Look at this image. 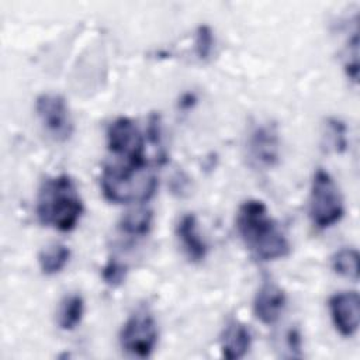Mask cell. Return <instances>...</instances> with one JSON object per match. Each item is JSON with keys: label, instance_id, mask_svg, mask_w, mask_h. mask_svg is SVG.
I'll return each instance as SVG.
<instances>
[{"label": "cell", "instance_id": "6da1fadb", "mask_svg": "<svg viewBox=\"0 0 360 360\" xmlns=\"http://www.w3.org/2000/svg\"><path fill=\"white\" fill-rule=\"evenodd\" d=\"M236 229L245 246L263 262L283 259L290 253V242L260 200L243 201L236 212Z\"/></svg>", "mask_w": 360, "mask_h": 360}, {"label": "cell", "instance_id": "7a4b0ae2", "mask_svg": "<svg viewBox=\"0 0 360 360\" xmlns=\"http://www.w3.org/2000/svg\"><path fill=\"white\" fill-rule=\"evenodd\" d=\"M35 211L44 226L62 232L75 229L84 205L73 179L68 174L46 179L39 187Z\"/></svg>", "mask_w": 360, "mask_h": 360}, {"label": "cell", "instance_id": "3957f363", "mask_svg": "<svg viewBox=\"0 0 360 360\" xmlns=\"http://www.w3.org/2000/svg\"><path fill=\"white\" fill-rule=\"evenodd\" d=\"M159 180L148 165L131 162H111L103 169L100 187L105 200L114 204L149 201L158 188Z\"/></svg>", "mask_w": 360, "mask_h": 360}, {"label": "cell", "instance_id": "277c9868", "mask_svg": "<svg viewBox=\"0 0 360 360\" xmlns=\"http://www.w3.org/2000/svg\"><path fill=\"white\" fill-rule=\"evenodd\" d=\"M309 218L319 229L338 224L345 214L342 193L333 177L323 169H316L309 191Z\"/></svg>", "mask_w": 360, "mask_h": 360}, {"label": "cell", "instance_id": "5b68a950", "mask_svg": "<svg viewBox=\"0 0 360 360\" xmlns=\"http://www.w3.org/2000/svg\"><path fill=\"white\" fill-rule=\"evenodd\" d=\"M158 325L148 309H138L124 322L120 332V345L131 356L146 359L158 343Z\"/></svg>", "mask_w": 360, "mask_h": 360}, {"label": "cell", "instance_id": "8992f818", "mask_svg": "<svg viewBox=\"0 0 360 360\" xmlns=\"http://www.w3.org/2000/svg\"><path fill=\"white\" fill-rule=\"evenodd\" d=\"M107 146L120 160L148 165L145 156V138L128 117H118L107 128Z\"/></svg>", "mask_w": 360, "mask_h": 360}, {"label": "cell", "instance_id": "52a82bcc", "mask_svg": "<svg viewBox=\"0 0 360 360\" xmlns=\"http://www.w3.org/2000/svg\"><path fill=\"white\" fill-rule=\"evenodd\" d=\"M281 142L277 125L271 121L257 122L248 134L246 156L250 166L267 170L280 160Z\"/></svg>", "mask_w": 360, "mask_h": 360}, {"label": "cell", "instance_id": "ba28073f", "mask_svg": "<svg viewBox=\"0 0 360 360\" xmlns=\"http://www.w3.org/2000/svg\"><path fill=\"white\" fill-rule=\"evenodd\" d=\"M37 115L45 131L59 142L68 141L73 134V121L66 100L56 93H44L35 100Z\"/></svg>", "mask_w": 360, "mask_h": 360}, {"label": "cell", "instance_id": "9c48e42d", "mask_svg": "<svg viewBox=\"0 0 360 360\" xmlns=\"http://www.w3.org/2000/svg\"><path fill=\"white\" fill-rule=\"evenodd\" d=\"M329 311L336 330L345 336H353L359 329L360 300L356 291H342L329 298Z\"/></svg>", "mask_w": 360, "mask_h": 360}, {"label": "cell", "instance_id": "30bf717a", "mask_svg": "<svg viewBox=\"0 0 360 360\" xmlns=\"http://www.w3.org/2000/svg\"><path fill=\"white\" fill-rule=\"evenodd\" d=\"M285 292L271 280H264L253 300V312L264 325L276 323L285 309Z\"/></svg>", "mask_w": 360, "mask_h": 360}, {"label": "cell", "instance_id": "8fae6325", "mask_svg": "<svg viewBox=\"0 0 360 360\" xmlns=\"http://www.w3.org/2000/svg\"><path fill=\"white\" fill-rule=\"evenodd\" d=\"M176 235L184 255L193 263H200L207 256V243L198 232V224L194 214L183 215L176 226Z\"/></svg>", "mask_w": 360, "mask_h": 360}, {"label": "cell", "instance_id": "7c38bea8", "mask_svg": "<svg viewBox=\"0 0 360 360\" xmlns=\"http://www.w3.org/2000/svg\"><path fill=\"white\" fill-rule=\"evenodd\" d=\"M250 345L252 336L248 326L238 319L229 321L221 336L222 356L229 360L242 359L249 352Z\"/></svg>", "mask_w": 360, "mask_h": 360}, {"label": "cell", "instance_id": "4fadbf2b", "mask_svg": "<svg viewBox=\"0 0 360 360\" xmlns=\"http://www.w3.org/2000/svg\"><path fill=\"white\" fill-rule=\"evenodd\" d=\"M84 314V301L79 294L66 295L58 308V325L63 330H73L83 318Z\"/></svg>", "mask_w": 360, "mask_h": 360}, {"label": "cell", "instance_id": "5bb4252c", "mask_svg": "<svg viewBox=\"0 0 360 360\" xmlns=\"http://www.w3.org/2000/svg\"><path fill=\"white\" fill-rule=\"evenodd\" d=\"M153 222V214L146 207H136L127 211L120 219V228L131 236H145L149 233Z\"/></svg>", "mask_w": 360, "mask_h": 360}, {"label": "cell", "instance_id": "9a60e30c", "mask_svg": "<svg viewBox=\"0 0 360 360\" xmlns=\"http://www.w3.org/2000/svg\"><path fill=\"white\" fill-rule=\"evenodd\" d=\"M70 259V249L62 243H53L41 250L38 256L39 269L46 276L60 273Z\"/></svg>", "mask_w": 360, "mask_h": 360}, {"label": "cell", "instance_id": "2e32d148", "mask_svg": "<svg viewBox=\"0 0 360 360\" xmlns=\"http://www.w3.org/2000/svg\"><path fill=\"white\" fill-rule=\"evenodd\" d=\"M332 269L336 274L357 281L359 278V253L353 248L339 249L332 256Z\"/></svg>", "mask_w": 360, "mask_h": 360}, {"label": "cell", "instance_id": "e0dca14e", "mask_svg": "<svg viewBox=\"0 0 360 360\" xmlns=\"http://www.w3.org/2000/svg\"><path fill=\"white\" fill-rule=\"evenodd\" d=\"M326 142L329 148L335 152L342 153L347 148V138H346V125L343 121L335 117H329L326 120Z\"/></svg>", "mask_w": 360, "mask_h": 360}, {"label": "cell", "instance_id": "ac0fdd59", "mask_svg": "<svg viewBox=\"0 0 360 360\" xmlns=\"http://www.w3.org/2000/svg\"><path fill=\"white\" fill-rule=\"evenodd\" d=\"M214 42H215V39H214L212 28L207 24L200 25L197 28L195 37H194V49H195L197 58L201 60H207L212 53Z\"/></svg>", "mask_w": 360, "mask_h": 360}, {"label": "cell", "instance_id": "d6986e66", "mask_svg": "<svg viewBox=\"0 0 360 360\" xmlns=\"http://www.w3.org/2000/svg\"><path fill=\"white\" fill-rule=\"evenodd\" d=\"M160 115L152 114L148 120V128H146V139L148 142L158 150L160 163L166 162V152L162 146V125H160Z\"/></svg>", "mask_w": 360, "mask_h": 360}, {"label": "cell", "instance_id": "ffe728a7", "mask_svg": "<svg viewBox=\"0 0 360 360\" xmlns=\"http://www.w3.org/2000/svg\"><path fill=\"white\" fill-rule=\"evenodd\" d=\"M357 55H359V37H357V31H354L352 39H349L347 42V51H346V59H345L346 75L353 82H357V76H359Z\"/></svg>", "mask_w": 360, "mask_h": 360}, {"label": "cell", "instance_id": "44dd1931", "mask_svg": "<svg viewBox=\"0 0 360 360\" xmlns=\"http://www.w3.org/2000/svg\"><path fill=\"white\" fill-rule=\"evenodd\" d=\"M125 274H127V267L115 259H110L101 271V277L104 283L111 287L120 285L124 281Z\"/></svg>", "mask_w": 360, "mask_h": 360}, {"label": "cell", "instance_id": "7402d4cb", "mask_svg": "<svg viewBox=\"0 0 360 360\" xmlns=\"http://www.w3.org/2000/svg\"><path fill=\"white\" fill-rule=\"evenodd\" d=\"M287 346L291 350V353L295 356H301L300 350H301V335L298 332V329H290L287 333Z\"/></svg>", "mask_w": 360, "mask_h": 360}, {"label": "cell", "instance_id": "603a6c76", "mask_svg": "<svg viewBox=\"0 0 360 360\" xmlns=\"http://www.w3.org/2000/svg\"><path fill=\"white\" fill-rule=\"evenodd\" d=\"M195 103V96L191 94V93H187V94H183L181 100H180V107L181 108H190L193 107Z\"/></svg>", "mask_w": 360, "mask_h": 360}]
</instances>
